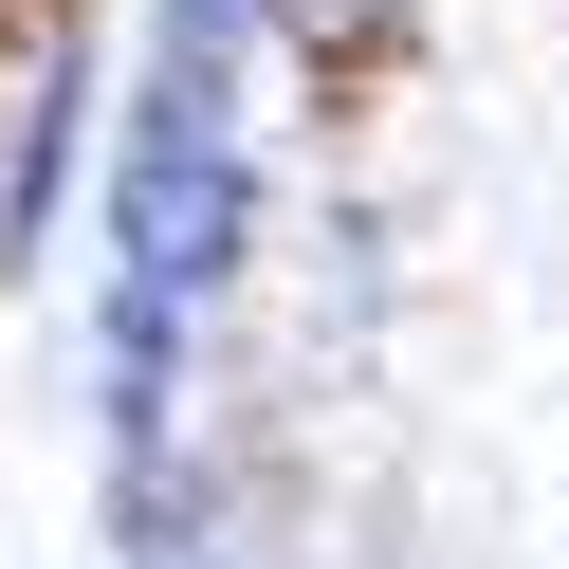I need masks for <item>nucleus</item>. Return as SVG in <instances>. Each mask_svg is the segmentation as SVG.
Returning <instances> with one entry per match:
<instances>
[{
    "label": "nucleus",
    "instance_id": "f257e3e1",
    "mask_svg": "<svg viewBox=\"0 0 569 569\" xmlns=\"http://www.w3.org/2000/svg\"><path fill=\"white\" fill-rule=\"evenodd\" d=\"M239 239H258V166H239L221 129H129V184H111V312L184 331V312L239 276Z\"/></svg>",
    "mask_w": 569,
    "mask_h": 569
}]
</instances>
